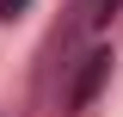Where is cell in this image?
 Returning a JSON list of instances; mask_svg holds the SVG:
<instances>
[{
	"mask_svg": "<svg viewBox=\"0 0 123 117\" xmlns=\"http://www.w3.org/2000/svg\"><path fill=\"white\" fill-rule=\"evenodd\" d=\"M25 6H31V0H0V19H18Z\"/></svg>",
	"mask_w": 123,
	"mask_h": 117,
	"instance_id": "1",
	"label": "cell"
}]
</instances>
